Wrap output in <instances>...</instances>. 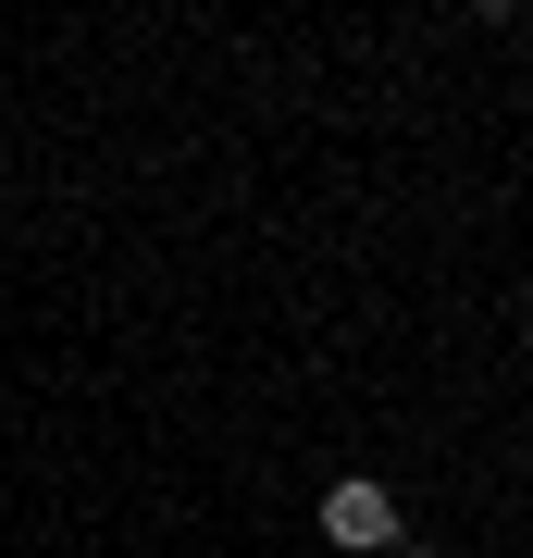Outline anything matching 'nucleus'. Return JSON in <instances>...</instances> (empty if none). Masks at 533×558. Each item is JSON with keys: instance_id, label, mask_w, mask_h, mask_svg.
I'll list each match as a JSON object with an SVG mask.
<instances>
[{"instance_id": "nucleus-1", "label": "nucleus", "mask_w": 533, "mask_h": 558, "mask_svg": "<svg viewBox=\"0 0 533 558\" xmlns=\"http://www.w3.org/2000/svg\"><path fill=\"white\" fill-rule=\"evenodd\" d=\"M323 534H336L348 558L397 546V484H385V472H336V484H323Z\"/></svg>"}]
</instances>
